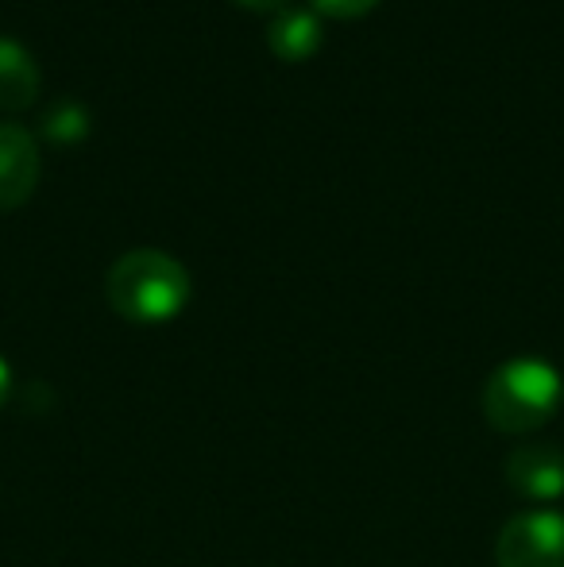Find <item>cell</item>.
Wrapping results in <instances>:
<instances>
[{
	"label": "cell",
	"mask_w": 564,
	"mask_h": 567,
	"mask_svg": "<svg viewBox=\"0 0 564 567\" xmlns=\"http://www.w3.org/2000/svg\"><path fill=\"white\" fill-rule=\"evenodd\" d=\"M105 298L132 324L174 321L189 301V270L158 247H136L109 267Z\"/></svg>",
	"instance_id": "obj_1"
},
{
	"label": "cell",
	"mask_w": 564,
	"mask_h": 567,
	"mask_svg": "<svg viewBox=\"0 0 564 567\" xmlns=\"http://www.w3.org/2000/svg\"><path fill=\"white\" fill-rule=\"evenodd\" d=\"M564 402V382L545 359H511L483 386V413L506 436H530L553 421Z\"/></svg>",
	"instance_id": "obj_2"
},
{
	"label": "cell",
	"mask_w": 564,
	"mask_h": 567,
	"mask_svg": "<svg viewBox=\"0 0 564 567\" xmlns=\"http://www.w3.org/2000/svg\"><path fill=\"white\" fill-rule=\"evenodd\" d=\"M499 567H564V517L530 509L503 525L495 540Z\"/></svg>",
	"instance_id": "obj_3"
},
{
	"label": "cell",
	"mask_w": 564,
	"mask_h": 567,
	"mask_svg": "<svg viewBox=\"0 0 564 567\" xmlns=\"http://www.w3.org/2000/svg\"><path fill=\"white\" fill-rule=\"evenodd\" d=\"M39 186V143L28 127L0 120V213L28 205Z\"/></svg>",
	"instance_id": "obj_4"
},
{
	"label": "cell",
	"mask_w": 564,
	"mask_h": 567,
	"mask_svg": "<svg viewBox=\"0 0 564 567\" xmlns=\"http://www.w3.org/2000/svg\"><path fill=\"white\" fill-rule=\"evenodd\" d=\"M506 483L530 502H553L564 494V452L557 444L526 441L506 455Z\"/></svg>",
	"instance_id": "obj_5"
},
{
	"label": "cell",
	"mask_w": 564,
	"mask_h": 567,
	"mask_svg": "<svg viewBox=\"0 0 564 567\" xmlns=\"http://www.w3.org/2000/svg\"><path fill=\"white\" fill-rule=\"evenodd\" d=\"M325 43V28H321V16L309 12V8H283L275 12V20L267 23V47H271L275 59L283 62H306L321 51Z\"/></svg>",
	"instance_id": "obj_6"
},
{
	"label": "cell",
	"mask_w": 564,
	"mask_h": 567,
	"mask_svg": "<svg viewBox=\"0 0 564 567\" xmlns=\"http://www.w3.org/2000/svg\"><path fill=\"white\" fill-rule=\"evenodd\" d=\"M39 85H43V74H39L28 47L0 35V113L31 109L39 97Z\"/></svg>",
	"instance_id": "obj_7"
},
{
	"label": "cell",
	"mask_w": 564,
	"mask_h": 567,
	"mask_svg": "<svg viewBox=\"0 0 564 567\" xmlns=\"http://www.w3.org/2000/svg\"><path fill=\"white\" fill-rule=\"evenodd\" d=\"M39 135L51 147H78L90 135V113L78 101H54L43 113V120H39Z\"/></svg>",
	"instance_id": "obj_8"
},
{
	"label": "cell",
	"mask_w": 564,
	"mask_h": 567,
	"mask_svg": "<svg viewBox=\"0 0 564 567\" xmlns=\"http://www.w3.org/2000/svg\"><path fill=\"white\" fill-rule=\"evenodd\" d=\"M379 0H314L317 16H329V20H360L376 8Z\"/></svg>",
	"instance_id": "obj_9"
},
{
	"label": "cell",
	"mask_w": 564,
	"mask_h": 567,
	"mask_svg": "<svg viewBox=\"0 0 564 567\" xmlns=\"http://www.w3.org/2000/svg\"><path fill=\"white\" fill-rule=\"evenodd\" d=\"M240 8H252V12H283L290 8V0H236Z\"/></svg>",
	"instance_id": "obj_10"
},
{
	"label": "cell",
	"mask_w": 564,
	"mask_h": 567,
	"mask_svg": "<svg viewBox=\"0 0 564 567\" xmlns=\"http://www.w3.org/2000/svg\"><path fill=\"white\" fill-rule=\"evenodd\" d=\"M8 390H12V367L0 359V410H4V402H8Z\"/></svg>",
	"instance_id": "obj_11"
}]
</instances>
